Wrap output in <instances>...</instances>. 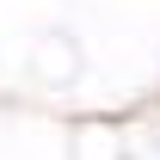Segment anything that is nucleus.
I'll use <instances>...</instances> for the list:
<instances>
[]
</instances>
